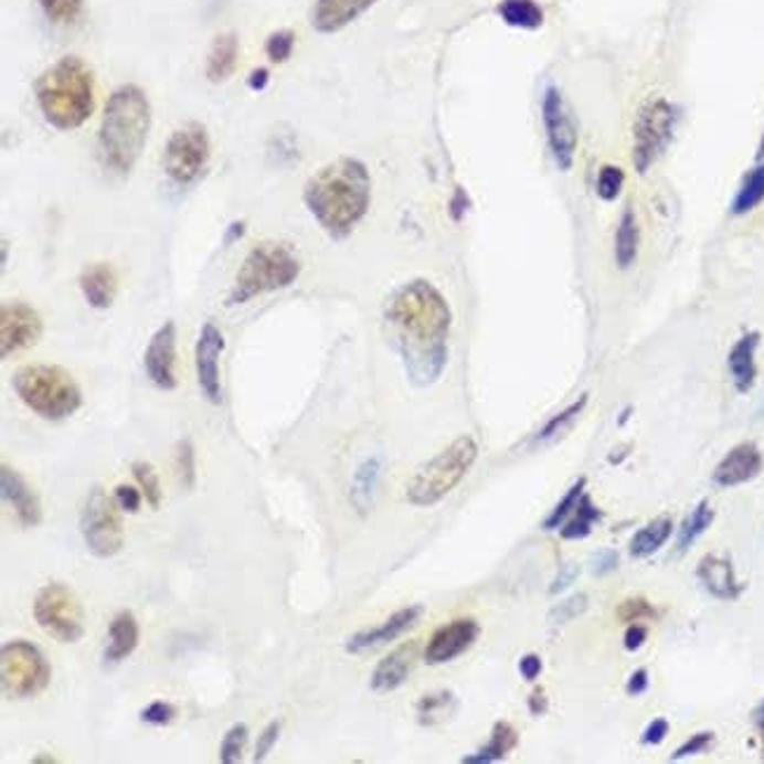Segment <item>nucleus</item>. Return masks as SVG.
I'll list each match as a JSON object with an SVG mask.
<instances>
[{
	"label": "nucleus",
	"mask_w": 764,
	"mask_h": 764,
	"mask_svg": "<svg viewBox=\"0 0 764 764\" xmlns=\"http://www.w3.org/2000/svg\"><path fill=\"white\" fill-rule=\"evenodd\" d=\"M384 318L395 349L414 386L426 389L447 365L452 311L441 289L428 280H410L389 297Z\"/></svg>",
	"instance_id": "1"
},
{
	"label": "nucleus",
	"mask_w": 764,
	"mask_h": 764,
	"mask_svg": "<svg viewBox=\"0 0 764 764\" xmlns=\"http://www.w3.org/2000/svg\"><path fill=\"white\" fill-rule=\"evenodd\" d=\"M372 177L365 162L341 156L316 172L304 189V203L314 220L341 241L349 235L370 210Z\"/></svg>",
	"instance_id": "2"
},
{
	"label": "nucleus",
	"mask_w": 764,
	"mask_h": 764,
	"mask_svg": "<svg viewBox=\"0 0 764 764\" xmlns=\"http://www.w3.org/2000/svg\"><path fill=\"white\" fill-rule=\"evenodd\" d=\"M151 132L149 97L139 85H120L108 97L99 127V156L114 174L127 177L147 147Z\"/></svg>",
	"instance_id": "3"
},
{
	"label": "nucleus",
	"mask_w": 764,
	"mask_h": 764,
	"mask_svg": "<svg viewBox=\"0 0 764 764\" xmlns=\"http://www.w3.org/2000/svg\"><path fill=\"white\" fill-rule=\"evenodd\" d=\"M35 102L54 130H78L95 108L93 74L78 57H62L35 81Z\"/></svg>",
	"instance_id": "4"
},
{
	"label": "nucleus",
	"mask_w": 764,
	"mask_h": 764,
	"mask_svg": "<svg viewBox=\"0 0 764 764\" xmlns=\"http://www.w3.org/2000/svg\"><path fill=\"white\" fill-rule=\"evenodd\" d=\"M299 270H301V264H299L297 252L287 243L266 241V243L254 245L247 252V257L243 266L238 268V273H235V283L231 287L226 304L229 306L247 304L250 299L259 295L289 287L299 278Z\"/></svg>",
	"instance_id": "5"
},
{
	"label": "nucleus",
	"mask_w": 764,
	"mask_h": 764,
	"mask_svg": "<svg viewBox=\"0 0 764 764\" xmlns=\"http://www.w3.org/2000/svg\"><path fill=\"white\" fill-rule=\"evenodd\" d=\"M12 386L22 403L47 422L68 420L83 405L76 379L57 365H26L17 370Z\"/></svg>",
	"instance_id": "6"
},
{
	"label": "nucleus",
	"mask_w": 764,
	"mask_h": 764,
	"mask_svg": "<svg viewBox=\"0 0 764 764\" xmlns=\"http://www.w3.org/2000/svg\"><path fill=\"white\" fill-rule=\"evenodd\" d=\"M478 443L470 435H461L414 473L405 487V499L416 508L441 503L468 476L478 461Z\"/></svg>",
	"instance_id": "7"
},
{
	"label": "nucleus",
	"mask_w": 764,
	"mask_h": 764,
	"mask_svg": "<svg viewBox=\"0 0 764 764\" xmlns=\"http://www.w3.org/2000/svg\"><path fill=\"white\" fill-rule=\"evenodd\" d=\"M45 654L29 640H12L0 649V685L8 699H33L50 685Z\"/></svg>",
	"instance_id": "8"
},
{
	"label": "nucleus",
	"mask_w": 764,
	"mask_h": 764,
	"mask_svg": "<svg viewBox=\"0 0 764 764\" xmlns=\"http://www.w3.org/2000/svg\"><path fill=\"white\" fill-rule=\"evenodd\" d=\"M33 618L50 638L64 645H74L85 635V616L78 597L60 581H52L35 595Z\"/></svg>",
	"instance_id": "9"
},
{
	"label": "nucleus",
	"mask_w": 764,
	"mask_h": 764,
	"mask_svg": "<svg viewBox=\"0 0 764 764\" xmlns=\"http://www.w3.org/2000/svg\"><path fill=\"white\" fill-rule=\"evenodd\" d=\"M81 534L87 551L97 558H114L123 551L125 532L120 522V506L102 487H93L81 508Z\"/></svg>",
	"instance_id": "10"
},
{
	"label": "nucleus",
	"mask_w": 764,
	"mask_h": 764,
	"mask_svg": "<svg viewBox=\"0 0 764 764\" xmlns=\"http://www.w3.org/2000/svg\"><path fill=\"white\" fill-rule=\"evenodd\" d=\"M212 139L203 123H187L170 135L162 168L174 184H191L208 166Z\"/></svg>",
	"instance_id": "11"
},
{
	"label": "nucleus",
	"mask_w": 764,
	"mask_h": 764,
	"mask_svg": "<svg viewBox=\"0 0 764 764\" xmlns=\"http://www.w3.org/2000/svg\"><path fill=\"white\" fill-rule=\"evenodd\" d=\"M672 125H676V112L666 99H654L643 106L635 120V166L640 170L651 166L670 139Z\"/></svg>",
	"instance_id": "12"
},
{
	"label": "nucleus",
	"mask_w": 764,
	"mask_h": 764,
	"mask_svg": "<svg viewBox=\"0 0 764 764\" xmlns=\"http://www.w3.org/2000/svg\"><path fill=\"white\" fill-rule=\"evenodd\" d=\"M541 116L545 137H549L551 153L558 162L560 170L572 168V160L576 153V127L572 120V114L567 112V104L562 99L555 87H549L541 102Z\"/></svg>",
	"instance_id": "13"
},
{
	"label": "nucleus",
	"mask_w": 764,
	"mask_h": 764,
	"mask_svg": "<svg viewBox=\"0 0 764 764\" xmlns=\"http://www.w3.org/2000/svg\"><path fill=\"white\" fill-rule=\"evenodd\" d=\"M43 320L33 306L24 301H8L0 308V356L10 358L41 339Z\"/></svg>",
	"instance_id": "14"
},
{
	"label": "nucleus",
	"mask_w": 764,
	"mask_h": 764,
	"mask_svg": "<svg viewBox=\"0 0 764 764\" xmlns=\"http://www.w3.org/2000/svg\"><path fill=\"white\" fill-rule=\"evenodd\" d=\"M224 335L214 322H205L195 343V374L198 386L212 405L222 403V376L220 358L224 353Z\"/></svg>",
	"instance_id": "15"
},
{
	"label": "nucleus",
	"mask_w": 764,
	"mask_h": 764,
	"mask_svg": "<svg viewBox=\"0 0 764 764\" xmlns=\"http://www.w3.org/2000/svg\"><path fill=\"white\" fill-rule=\"evenodd\" d=\"M144 370L156 389H177V327L172 320L151 337L147 351H144Z\"/></svg>",
	"instance_id": "16"
},
{
	"label": "nucleus",
	"mask_w": 764,
	"mask_h": 764,
	"mask_svg": "<svg viewBox=\"0 0 764 764\" xmlns=\"http://www.w3.org/2000/svg\"><path fill=\"white\" fill-rule=\"evenodd\" d=\"M478 635H480L478 622H473V618H454V622L441 626L431 635L424 659L431 666L449 664L476 645Z\"/></svg>",
	"instance_id": "17"
},
{
	"label": "nucleus",
	"mask_w": 764,
	"mask_h": 764,
	"mask_svg": "<svg viewBox=\"0 0 764 764\" xmlns=\"http://www.w3.org/2000/svg\"><path fill=\"white\" fill-rule=\"evenodd\" d=\"M762 466L764 459L760 447L755 443H741L726 452V457L718 464L713 473V482L722 489L745 485L760 476Z\"/></svg>",
	"instance_id": "18"
},
{
	"label": "nucleus",
	"mask_w": 764,
	"mask_h": 764,
	"mask_svg": "<svg viewBox=\"0 0 764 764\" xmlns=\"http://www.w3.org/2000/svg\"><path fill=\"white\" fill-rule=\"evenodd\" d=\"M0 489H3V499L12 508L20 524L39 527L43 522V506L39 495L33 492V487L14 468H0Z\"/></svg>",
	"instance_id": "19"
},
{
	"label": "nucleus",
	"mask_w": 764,
	"mask_h": 764,
	"mask_svg": "<svg viewBox=\"0 0 764 764\" xmlns=\"http://www.w3.org/2000/svg\"><path fill=\"white\" fill-rule=\"evenodd\" d=\"M422 612L424 609L420 605H414V607H405V609L391 614L381 626H374V628L351 635L349 643H346V651L360 654V651H368V649H374L379 645H386V643L400 638V635H403L407 628H412L416 622H420Z\"/></svg>",
	"instance_id": "20"
},
{
	"label": "nucleus",
	"mask_w": 764,
	"mask_h": 764,
	"mask_svg": "<svg viewBox=\"0 0 764 764\" xmlns=\"http://www.w3.org/2000/svg\"><path fill=\"white\" fill-rule=\"evenodd\" d=\"M379 0H316L311 10V24L320 33H337L353 24Z\"/></svg>",
	"instance_id": "21"
},
{
	"label": "nucleus",
	"mask_w": 764,
	"mask_h": 764,
	"mask_svg": "<svg viewBox=\"0 0 764 764\" xmlns=\"http://www.w3.org/2000/svg\"><path fill=\"white\" fill-rule=\"evenodd\" d=\"M414 661H416V643H407L393 649L389 657L381 659L379 666L374 668L372 680H370L372 691H376V694H389V691L403 687L410 678V670L414 668Z\"/></svg>",
	"instance_id": "22"
},
{
	"label": "nucleus",
	"mask_w": 764,
	"mask_h": 764,
	"mask_svg": "<svg viewBox=\"0 0 764 764\" xmlns=\"http://www.w3.org/2000/svg\"><path fill=\"white\" fill-rule=\"evenodd\" d=\"M78 285L89 306L97 308V311H106L118 295V273L112 264H89L83 268Z\"/></svg>",
	"instance_id": "23"
},
{
	"label": "nucleus",
	"mask_w": 764,
	"mask_h": 764,
	"mask_svg": "<svg viewBox=\"0 0 764 764\" xmlns=\"http://www.w3.org/2000/svg\"><path fill=\"white\" fill-rule=\"evenodd\" d=\"M697 576L701 581V586L718 599H736L743 591L736 579L732 560L720 558V555H705L699 562Z\"/></svg>",
	"instance_id": "24"
},
{
	"label": "nucleus",
	"mask_w": 764,
	"mask_h": 764,
	"mask_svg": "<svg viewBox=\"0 0 764 764\" xmlns=\"http://www.w3.org/2000/svg\"><path fill=\"white\" fill-rule=\"evenodd\" d=\"M104 649L106 664H120L125 661L139 645V624L132 612H120L114 616L112 626H108V638Z\"/></svg>",
	"instance_id": "25"
},
{
	"label": "nucleus",
	"mask_w": 764,
	"mask_h": 764,
	"mask_svg": "<svg viewBox=\"0 0 764 764\" xmlns=\"http://www.w3.org/2000/svg\"><path fill=\"white\" fill-rule=\"evenodd\" d=\"M760 346V335L757 332H749L743 335L730 351V358H726V365H730V374L734 386L745 393L751 391L755 384L757 376V368H755V351Z\"/></svg>",
	"instance_id": "26"
},
{
	"label": "nucleus",
	"mask_w": 764,
	"mask_h": 764,
	"mask_svg": "<svg viewBox=\"0 0 764 764\" xmlns=\"http://www.w3.org/2000/svg\"><path fill=\"white\" fill-rule=\"evenodd\" d=\"M381 473H384V464H381L379 457L365 459L353 473L351 503L360 516H368L372 511V506L376 501V492H379Z\"/></svg>",
	"instance_id": "27"
},
{
	"label": "nucleus",
	"mask_w": 764,
	"mask_h": 764,
	"mask_svg": "<svg viewBox=\"0 0 764 764\" xmlns=\"http://www.w3.org/2000/svg\"><path fill=\"white\" fill-rule=\"evenodd\" d=\"M235 62H238V39L233 33L216 35L208 54V78L224 83L235 71Z\"/></svg>",
	"instance_id": "28"
},
{
	"label": "nucleus",
	"mask_w": 764,
	"mask_h": 764,
	"mask_svg": "<svg viewBox=\"0 0 764 764\" xmlns=\"http://www.w3.org/2000/svg\"><path fill=\"white\" fill-rule=\"evenodd\" d=\"M518 745V732L513 730V724L508 722H497L492 730V739L478 753L466 755L461 762L464 764H492L503 760Z\"/></svg>",
	"instance_id": "29"
},
{
	"label": "nucleus",
	"mask_w": 764,
	"mask_h": 764,
	"mask_svg": "<svg viewBox=\"0 0 764 764\" xmlns=\"http://www.w3.org/2000/svg\"><path fill=\"white\" fill-rule=\"evenodd\" d=\"M670 534H672V520L670 518L651 520L647 527H643V530L630 539V555L633 558L654 555L661 549V545H666Z\"/></svg>",
	"instance_id": "30"
},
{
	"label": "nucleus",
	"mask_w": 764,
	"mask_h": 764,
	"mask_svg": "<svg viewBox=\"0 0 764 764\" xmlns=\"http://www.w3.org/2000/svg\"><path fill=\"white\" fill-rule=\"evenodd\" d=\"M497 10L501 20L513 29L534 31L543 24V10L534 0H501Z\"/></svg>",
	"instance_id": "31"
},
{
	"label": "nucleus",
	"mask_w": 764,
	"mask_h": 764,
	"mask_svg": "<svg viewBox=\"0 0 764 764\" xmlns=\"http://www.w3.org/2000/svg\"><path fill=\"white\" fill-rule=\"evenodd\" d=\"M603 518L599 513V508L593 503V499L588 495H584L579 499L574 513L565 520V524L560 527V537L574 541V539H586L593 532V524Z\"/></svg>",
	"instance_id": "32"
},
{
	"label": "nucleus",
	"mask_w": 764,
	"mask_h": 764,
	"mask_svg": "<svg viewBox=\"0 0 764 764\" xmlns=\"http://www.w3.org/2000/svg\"><path fill=\"white\" fill-rule=\"evenodd\" d=\"M638 243H640V231H638V220H635L633 210H626L622 222L616 229V241H614V254L616 264L622 268H628L635 257H638Z\"/></svg>",
	"instance_id": "33"
},
{
	"label": "nucleus",
	"mask_w": 764,
	"mask_h": 764,
	"mask_svg": "<svg viewBox=\"0 0 764 764\" xmlns=\"http://www.w3.org/2000/svg\"><path fill=\"white\" fill-rule=\"evenodd\" d=\"M713 520H715V511L711 508V503H708V501H699V503L694 506V511H691V513L687 516V520H685L682 527H680V534H678V551H680V553L689 551L691 545H694V541L708 530V527L713 524Z\"/></svg>",
	"instance_id": "34"
},
{
	"label": "nucleus",
	"mask_w": 764,
	"mask_h": 764,
	"mask_svg": "<svg viewBox=\"0 0 764 764\" xmlns=\"http://www.w3.org/2000/svg\"><path fill=\"white\" fill-rule=\"evenodd\" d=\"M762 200H764V162H760V166L749 177H745V181L734 198L732 212L734 214H749L751 210H755L762 203Z\"/></svg>",
	"instance_id": "35"
},
{
	"label": "nucleus",
	"mask_w": 764,
	"mask_h": 764,
	"mask_svg": "<svg viewBox=\"0 0 764 764\" xmlns=\"http://www.w3.org/2000/svg\"><path fill=\"white\" fill-rule=\"evenodd\" d=\"M454 711V694L452 691H438V694H426L420 705H416V713H420V722L431 726L443 722L449 713Z\"/></svg>",
	"instance_id": "36"
},
{
	"label": "nucleus",
	"mask_w": 764,
	"mask_h": 764,
	"mask_svg": "<svg viewBox=\"0 0 764 764\" xmlns=\"http://www.w3.org/2000/svg\"><path fill=\"white\" fill-rule=\"evenodd\" d=\"M584 487H586V478H579V480L567 489V495L558 501V506L553 508L551 516L543 520V530L553 532V530H560V527L565 524V520L574 513V508H576L579 499L584 497Z\"/></svg>",
	"instance_id": "37"
},
{
	"label": "nucleus",
	"mask_w": 764,
	"mask_h": 764,
	"mask_svg": "<svg viewBox=\"0 0 764 764\" xmlns=\"http://www.w3.org/2000/svg\"><path fill=\"white\" fill-rule=\"evenodd\" d=\"M132 476L139 482V489H141L144 499L149 501L151 508H158L160 501H162V489H160V480H158L156 468L149 461H135L132 464Z\"/></svg>",
	"instance_id": "38"
},
{
	"label": "nucleus",
	"mask_w": 764,
	"mask_h": 764,
	"mask_svg": "<svg viewBox=\"0 0 764 764\" xmlns=\"http://www.w3.org/2000/svg\"><path fill=\"white\" fill-rule=\"evenodd\" d=\"M247 724L238 722V724H233L231 730L224 734L222 739V745H220V760L224 764H235V762H241L243 757V751H245V743H247Z\"/></svg>",
	"instance_id": "39"
},
{
	"label": "nucleus",
	"mask_w": 764,
	"mask_h": 764,
	"mask_svg": "<svg viewBox=\"0 0 764 764\" xmlns=\"http://www.w3.org/2000/svg\"><path fill=\"white\" fill-rule=\"evenodd\" d=\"M45 17L54 24L76 22L83 12V0H39Z\"/></svg>",
	"instance_id": "40"
},
{
	"label": "nucleus",
	"mask_w": 764,
	"mask_h": 764,
	"mask_svg": "<svg viewBox=\"0 0 764 764\" xmlns=\"http://www.w3.org/2000/svg\"><path fill=\"white\" fill-rule=\"evenodd\" d=\"M195 447L187 438L177 445V478L181 487L193 489L195 487Z\"/></svg>",
	"instance_id": "41"
},
{
	"label": "nucleus",
	"mask_w": 764,
	"mask_h": 764,
	"mask_svg": "<svg viewBox=\"0 0 764 764\" xmlns=\"http://www.w3.org/2000/svg\"><path fill=\"white\" fill-rule=\"evenodd\" d=\"M584 407H586V397L576 400L574 405H570L567 410H562L560 414H555L553 420L537 433V438H534V441H537V443H541V441H551L553 435H558V433L565 431V428L576 420V416H579L581 412H584Z\"/></svg>",
	"instance_id": "42"
},
{
	"label": "nucleus",
	"mask_w": 764,
	"mask_h": 764,
	"mask_svg": "<svg viewBox=\"0 0 764 764\" xmlns=\"http://www.w3.org/2000/svg\"><path fill=\"white\" fill-rule=\"evenodd\" d=\"M586 609H588V595L586 593H576V595H572L567 599H562V603H558L551 609L549 618H551L553 624H570V622H574L576 616L584 614Z\"/></svg>",
	"instance_id": "43"
},
{
	"label": "nucleus",
	"mask_w": 764,
	"mask_h": 764,
	"mask_svg": "<svg viewBox=\"0 0 764 764\" xmlns=\"http://www.w3.org/2000/svg\"><path fill=\"white\" fill-rule=\"evenodd\" d=\"M293 52H295V33L293 31L283 29V31H276V33L268 35L266 54H268L270 62L283 64L293 57Z\"/></svg>",
	"instance_id": "44"
},
{
	"label": "nucleus",
	"mask_w": 764,
	"mask_h": 764,
	"mask_svg": "<svg viewBox=\"0 0 764 764\" xmlns=\"http://www.w3.org/2000/svg\"><path fill=\"white\" fill-rule=\"evenodd\" d=\"M616 616L626 624H638L645 622V618H657V609H654L645 597H630L618 605Z\"/></svg>",
	"instance_id": "45"
},
{
	"label": "nucleus",
	"mask_w": 764,
	"mask_h": 764,
	"mask_svg": "<svg viewBox=\"0 0 764 764\" xmlns=\"http://www.w3.org/2000/svg\"><path fill=\"white\" fill-rule=\"evenodd\" d=\"M622 187H624V172L618 168L607 166L597 174V195L603 200H614L618 193H622Z\"/></svg>",
	"instance_id": "46"
},
{
	"label": "nucleus",
	"mask_w": 764,
	"mask_h": 764,
	"mask_svg": "<svg viewBox=\"0 0 764 764\" xmlns=\"http://www.w3.org/2000/svg\"><path fill=\"white\" fill-rule=\"evenodd\" d=\"M713 741H715L713 732H699V734H694V736H689V739L680 745V749L670 755V760H672V762H678V760H687V757L701 755V753H705L708 749H711Z\"/></svg>",
	"instance_id": "47"
},
{
	"label": "nucleus",
	"mask_w": 764,
	"mask_h": 764,
	"mask_svg": "<svg viewBox=\"0 0 764 764\" xmlns=\"http://www.w3.org/2000/svg\"><path fill=\"white\" fill-rule=\"evenodd\" d=\"M177 711H174V705L168 703V701H153L149 703L147 708L141 711V722H147V724H170L174 720Z\"/></svg>",
	"instance_id": "48"
},
{
	"label": "nucleus",
	"mask_w": 764,
	"mask_h": 764,
	"mask_svg": "<svg viewBox=\"0 0 764 764\" xmlns=\"http://www.w3.org/2000/svg\"><path fill=\"white\" fill-rule=\"evenodd\" d=\"M278 736H280V722L273 720V722L266 724V730L259 734L257 749H254V762L266 760V755L273 751V745H276Z\"/></svg>",
	"instance_id": "49"
},
{
	"label": "nucleus",
	"mask_w": 764,
	"mask_h": 764,
	"mask_svg": "<svg viewBox=\"0 0 764 764\" xmlns=\"http://www.w3.org/2000/svg\"><path fill=\"white\" fill-rule=\"evenodd\" d=\"M141 499H144V495L139 492L137 487H130V485L116 487V501H118L123 513H137L141 508Z\"/></svg>",
	"instance_id": "50"
},
{
	"label": "nucleus",
	"mask_w": 764,
	"mask_h": 764,
	"mask_svg": "<svg viewBox=\"0 0 764 764\" xmlns=\"http://www.w3.org/2000/svg\"><path fill=\"white\" fill-rule=\"evenodd\" d=\"M616 567H618V555L614 551H599L591 562V572L595 576H605V574L614 572Z\"/></svg>",
	"instance_id": "51"
},
{
	"label": "nucleus",
	"mask_w": 764,
	"mask_h": 764,
	"mask_svg": "<svg viewBox=\"0 0 764 764\" xmlns=\"http://www.w3.org/2000/svg\"><path fill=\"white\" fill-rule=\"evenodd\" d=\"M668 732H670L668 720H664V718L651 720V722L647 724L645 734H643V743H647V745H659V743H664V739L668 736Z\"/></svg>",
	"instance_id": "52"
},
{
	"label": "nucleus",
	"mask_w": 764,
	"mask_h": 764,
	"mask_svg": "<svg viewBox=\"0 0 764 764\" xmlns=\"http://www.w3.org/2000/svg\"><path fill=\"white\" fill-rule=\"evenodd\" d=\"M576 576H579V567L574 565V562H567V565H562V570L558 572V576L553 579V584H551V595H558L565 588H570L576 581Z\"/></svg>",
	"instance_id": "53"
},
{
	"label": "nucleus",
	"mask_w": 764,
	"mask_h": 764,
	"mask_svg": "<svg viewBox=\"0 0 764 764\" xmlns=\"http://www.w3.org/2000/svg\"><path fill=\"white\" fill-rule=\"evenodd\" d=\"M518 670H520V676H522L527 682H534V680L541 676L543 664H541V659L537 657V654H524V657H522L520 664H518Z\"/></svg>",
	"instance_id": "54"
},
{
	"label": "nucleus",
	"mask_w": 764,
	"mask_h": 764,
	"mask_svg": "<svg viewBox=\"0 0 764 764\" xmlns=\"http://www.w3.org/2000/svg\"><path fill=\"white\" fill-rule=\"evenodd\" d=\"M645 640H647V628L643 624H630L624 635V647L628 651H635L645 645Z\"/></svg>",
	"instance_id": "55"
},
{
	"label": "nucleus",
	"mask_w": 764,
	"mask_h": 764,
	"mask_svg": "<svg viewBox=\"0 0 764 764\" xmlns=\"http://www.w3.org/2000/svg\"><path fill=\"white\" fill-rule=\"evenodd\" d=\"M647 687H649V676H647V670H645V668L635 670L633 676H630V680H628V685H626V689H628V694H630V697H640L643 691H647Z\"/></svg>",
	"instance_id": "56"
},
{
	"label": "nucleus",
	"mask_w": 764,
	"mask_h": 764,
	"mask_svg": "<svg viewBox=\"0 0 764 764\" xmlns=\"http://www.w3.org/2000/svg\"><path fill=\"white\" fill-rule=\"evenodd\" d=\"M268 71L266 68H257V71H252V74H250V81H247V85L252 87V89H257V93H262V89L268 85Z\"/></svg>",
	"instance_id": "57"
},
{
	"label": "nucleus",
	"mask_w": 764,
	"mask_h": 764,
	"mask_svg": "<svg viewBox=\"0 0 764 764\" xmlns=\"http://www.w3.org/2000/svg\"><path fill=\"white\" fill-rule=\"evenodd\" d=\"M530 711H532L534 715H541V713L545 711V697H543V691H541V689L534 691V694L530 697Z\"/></svg>",
	"instance_id": "58"
},
{
	"label": "nucleus",
	"mask_w": 764,
	"mask_h": 764,
	"mask_svg": "<svg viewBox=\"0 0 764 764\" xmlns=\"http://www.w3.org/2000/svg\"><path fill=\"white\" fill-rule=\"evenodd\" d=\"M753 722L757 726V732H760V739H762V755H764V701L755 708V713H753Z\"/></svg>",
	"instance_id": "59"
},
{
	"label": "nucleus",
	"mask_w": 764,
	"mask_h": 764,
	"mask_svg": "<svg viewBox=\"0 0 764 764\" xmlns=\"http://www.w3.org/2000/svg\"><path fill=\"white\" fill-rule=\"evenodd\" d=\"M243 231H245V224H243V222H241V224H233L231 231L226 233V243H233L235 238H241Z\"/></svg>",
	"instance_id": "60"
},
{
	"label": "nucleus",
	"mask_w": 764,
	"mask_h": 764,
	"mask_svg": "<svg viewBox=\"0 0 764 764\" xmlns=\"http://www.w3.org/2000/svg\"><path fill=\"white\" fill-rule=\"evenodd\" d=\"M760 156H764V137H762V147H760Z\"/></svg>",
	"instance_id": "61"
}]
</instances>
